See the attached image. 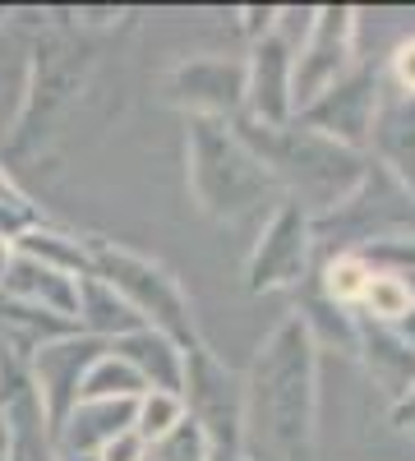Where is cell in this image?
I'll use <instances>...</instances> for the list:
<instances>
[{"label": "cell", "instance_id": "obj_1", "mask_svg": "<svg viewBox=\"0 0 415 461\" xmlns=\"http://www.w3.org/2000/svg\"><path fill=\"white\" fill-rule=\"evenodd\" d=\"M245 378L240 456L319 461V341L295 310L263 337Z\"/></svg>", "mask_w": 415, "mask_h": 461}, {"label": "cell", "instance_id": "obj_2", "mask_svg": "<svg viewBox=\"0 0 415 461\" xmlns=\"http://www.w3.org/2000/svg\"><path fill=\"white\" fill-rule=\"evenodd\" d=\"M231 125L258 152V162L268 167V176L282 189V199L300 203L310 221L342 208L360 189L365 171H369L365 152L342 148L337 139L300 125V121H291V125H249V121L236 115Z\"/></svg>", "mask_w": 415, "mask_h": 461}, {"label": "cell", "instance_id": "obj_3", "mask_svg": "<svg viewBox=\"0 0 415 461\" xmlns=\"http://www.w3.org/2000/svg\"><path fill=\"white\" fill-rule=\"evenodd\" d=\"M185 185L212 221H245L282 199L277 180L231 121L185 115Z\"/></svg>", "mask_w": 415, "mask_h": 461}, {"label": "cell", "instance_id": "obj_4", "mask_svg": "<svg viewBox=\"0 0 415 461\" xmlns=\"http://www.w3.org/2000/svg\"><path fill=\"white\" fill-rule=\"evenodd\" d=\"M88 273L102 277L111 291H116L130 310L143 319V328H153L171 341H180L190 351L199 337V323H194V304L185 295L180 277L162 258H148L130 245H116V240H102V236H88Z\"/></svg>", "mask_w": 415, "mask_h": 461}, {"label": "cell", "instance_id": "obj_5", "mask_svg": "<svg viewBox=\"0 0 415 461\" xmlns=\"http://www.w3.org/2000/svg\"><path fill=\"white\" fill-rule=\"evenodd\" d=\"M185 420H194L203 438L212 443V456L240 452V406H245V378L231 369L208 341H194L185 351V383H180Z\"/></svg>", "mask_w": 415, "mask_h": 461}, {"label": "cell", "instance_id": "obj_6", "mask_svg": "<svg viewBox=\"0 0 415 461\" xmlns=\"http://www.w3.org/2000/svg\"><path fill=\"white\" fill-rule=\"evenodd\" d=\"M314 267V221L305 208L277 199L258 226V240L245 258V291L273 295V291H300Z\"/></svg>", "mask_w": 415, "mask_h": 461}, {"label": "cell", "instance_id": "obj_7", "mask_svg": "<svg viewBox=\"0 0 415 461\" xmlns=\"http://www.w3.org/2000/svg\"><path fill=\"white\" fill-rule=\"evenodd\" d=\"M356 32H360V19H356L351 5H314V23H310L305 42L295 47V60H291V106H295V115L314 97H323L332 84H342L360 65Z\"/></svg>", "mask_w": 415, "mask_h": 461}, {"label": "cell", "instance_id": "obj_8", "mask_svg": "<svg viewBox=\"0 0 415 461\" xmlns=\"http://www.w3.org/2000/svg\"><path fill=\"white\" fill-rule=\"evenodd\" d=\"M162 93L185 115L236 121L245 111V60L236 56H190L162 74Z\"/></svg>", "mask_w": 415, "mask_h": 461}, {"label": "cell", "instance_id": "obj_9", "mask_svg": "<svg viewBox=\"0 0 415 461\" xmlns=\"http://www.w3.org/2000/svg\"><path fill=\"white\" fill-rule=\"evenodd\" d=\"M97 356H106V341L84 337L79 328L28 351V378L37 388V402H42V411H47L51 434H56L60 420L74 411V402H79V383H84V374H88V365Z\"/></svg>", "mask_w": 415, "mask_h": 461}, {"label": "cell", "instance_id": "obj_10", "mask_svg": "<svg viewBox=\"0 0 415 461\" xmlns=\"http://www.w3.org/2000/svg\"><path fill=\"white\" fill-rule=\"evenodd\" d=\"M379 88H383V69H374V65L360 60L342 84H332L323 97H314L305 111L295 115V121L319 130V134H328V139H337L342 148L365 152L374 106H379Z\"/></svg>", "mask_w": 415, "mask_h": 461}, {"label": "cell", "instance_id": "obj_11", "mask_svg": "<svg viewBox=\"0 0 415 461\" xmlns=\"http://www.w3.org/2000/svg\"><path fill=\"white\" fill-rule=\"evenodd\" d=\"M291 60H295V51L282 42L277 32L249 42L240 121H249V125H291L295 121V106H291Z\"/></svg>", "mask_w": 415, "mask_h": 461}, {"label": "cell", "instance_id": "obj_12", "mask_svg": "<svg viewBox=\"0 0 415 461\" xmlns=\"http://www.w3.org/2000/svg\"><path fill=\"white\" fill-rule=\"evenodd\" d=\"M365 158L415 194V97L397 93L388 79L379 88V106H374V121H369Z\"/></svg>", "mask_w": 415, "mask_h": 461}, {"label": "cell", "instance_id": "obj_13", "mask_svg": "<svg viewBox=\"0 0 415 461\" xmlns=\"http://www.w3.org/2000/svg\"><path fill=\"white\" fill-rule=\"evenodd\" d=\"M351 356H360V365L369 369V378L383 388V397L397 406L415 393V351L401 341V332L392 323H374L356 314V346Z\"/></svg>", "mask_w": 415, "mask_h": 461}, {"label": "cell", "instance_id": "obj_14", "mask_svg": "<svg viewBox=\"0 0 415 461\" xmlns=\"http://www.w3.org/2000/svg\"><path fill=\"white\" fill-rule=\"evenodd\" d=\"M130 429H134V402H74V411L51 434V452L97 456L106 443H116Z\"/></svg>", "mask_w": 415, "mask_h": 461}, {"label": "cell", "instance_id": "obj_15", "mask_svg": "<svg viewBox=\"0 0 415 461\" xmlns=\"http://www.w3.org/2000/svg\"><path fill=\"white\" fill-rule=\"evenodd\" d=\"M111 356H121L148 393H171L180 397V383H185V346L153 332V328H139L121 341H111Z\"/></svg>", "mask_w": 415, "mask_h": 461}, {"label": "cell", "instance_id": "obj_16", "mask_svg": "<svg viewBox=\"0 0 415 461\" xmlns=\"http://www.w3.org/2000/svg\"><path fill=\"white\" fill-rule=\"evenodd\" d=\"M0 291L74 323V295H79V277H65V273H56V267L37 263V258L14 254L10 267H5V277H0Z\"/></svg>", "mask_w": 415, "mask_h": 461}, {"label": "cell", "instance_id": "obj_17", "mask_svg": "<svg viewBox=\"0 0 415 461\" xmlns=\"http://www.w3.org/2000/svg\"><path fill=\"white\" fill-rule=\"evenodd\" d=\"M74 328H79L84 337H97V341L111 346V341L139 332L143 319L102 277L88 273V277H79V295H74Z\"/></svg>", "mask_w": 415, "mask_h": 461}, {"label": "cell", "instance_id": "obj_18", "mask_svg": "<svg viewBox=\"0 0 415 461\" xmlns=\"http://www.w3.org/2000/svg\"><path fill=\"white\" fill-rule=\"evenodd\" d=\"M28 74H32V37L14 28V19L0 28V139H14L19 115L28 102Z\"/></svg>", "mask_w": 415, "mask_h": 461}, {"label": "cell", "instance_id": "obj_19", "mask_svg": "<svg viewBox=\"0 0 415 461\" xmlns=\"http://www.w3.org/2000/svg\"><path fill=\"white\" fill-rule=\"evenodd\" d=\"M14 254L47 263V267H56V273H65V277H88V236L56 226L51 217L37 221L32 230H23V236L14 240Z\"/></svg>", "mask_w": 415, "mask_h": 461}, {"label": "cell", "instance_id": "obj_20", "mask_svg": "<svg viewBox=\"0 0 415 461\" xmlns=\"http://www.w3.org/2000/svg\"><path fill=\"white\" fill-rule=\"evenodd\" d=\"M369 277H374V263H369L360 249H337V254L323 258L319 277H314V291H319L328 304H337V310L356 314V310H360V295H365V286H369Z\"/></svg>", "mask_w": 415, "mask_h": 461}, {"label": "cell", "instance_id": "obj_21", "mask_svg": "<svg viewBox=\"0 0 415 461\" xmlns=\"http://www.w3.org/2000/svg\"><path fill=\"white\" fill-rule=\"evenodd\" d=\"M148 388L139 383V374L121 360V356H111V346H106V356H97L79 383V402H139Z\"/></svg>", "mask_w": 415, "mask_h": 461}, {"label": "cell", "instance_id": "obj_22", "mask_svg": "<svg viewBox=\"0 0 415 461\" xmlns=\"http://www.w3.org/2000/svg\"><path fill=\"white\" fill-rule=\"evenodd\" d=\"M410 286L401 273H392V267H374V277L360 295V319H374V323H397L406 310H410Z\"/></svg>", "mask_w": 415, "mask_h": 461}, {"label": "cell", "instance_id": "obj_23", "mask_svg": "<svg viewBox=\"0 0 415 461\" xmlns=\"http://www.w3.org/2000/svg\"><path fill=\"white\" fill-rule=\"evenodd\" d=\"M180 420H185V406H180V397H171V393H143V397L134 402V434L143 438V447L158 443L167 429H176Z\"/></svg>", "mask_w": 415, "mask_h": 461}, {"label": "cell", "instance_id": "obj_24", "mask_svg": "<svg viewBox=\"0 0 415 461\" xmlns=\"http://www.w3.org/2000/svg\"><path fill=\"white\" fill-rule=\"evenodd\" d=\"M143 461H212V443L194 420H180L176 429H167L158 443H148Z\"/></svg>", "mask_w": 415, "mask_h": 461}, {"label": "cell", "instance_id": "obj_25", "mask_svg": "<svg viewBox=\"0 0 415 461\" xmlns=\"http://www.w3.org/2000/svg\"><path fill=\"white\" fill-rule=\"evenodd\" d=\"M383 79L397 88V93H410L415 97V37H406V42L392 47L388 65H383Z\"/></svg>", "mask_w": 415, "mask_h": 461}, {"label": "cell", "instance_id": "obj_26", "mask_svg": "<svg viewBox=\"0 0 415 461\" xmlns=\"http://www.w3.org/2000/svg\"><path fill=\"white\" fill-rule=\"evenodd\" d=\"M143 452H148L143 438L130 429V434H121L116 443H106V447L97 452V461H143Z\"/></svg>", "mask_w": 415, "mask_h": 461}, {"label": "cell", "instance_id": "obj_27", "mask_svg": "<svg viewBox=\"0 0 415 461\" xmlns=\"http://www.w3.org/2000/svg\"><path fill=\"white\" fill-rule=\"evenodd\" d=\"M273 19H277V5H249L240 28H245L249 42H258V37H268V32H273Z\"/></svg>", "mask_w": 415, "mask_h": 461}, {"label": "cell", "instance_id": "obj_28", "mask_svg": "<svg viewBox=\"0 0 415 461\" xmlns=\"http://www.w3.org/2000/svg\"><path fill=\"white\" fill-rule=\"evenodd\" d=\"M392 425H397V429H415V393L392 406Z\"/></svg>", "mask_w": 415, "mask_h": 461}, {"label": "cell", "instance_id": "obj_29", "mask_svg": "<svg viewBox=\"0 0 415 461\" xmlns=\"http://www.w3.org/2000/svg\"><path fill=\"white\" fill-rule=\"evenodd\" d=\"M19 194H23L19 180L10 176V167H5V162H0V203H5V199H19Z\"/></svg>", "mask_w": 415, "mask_h": 461}, {"label": "cell", "instance_id": "obj_30", "mask_svg": "<svg viewBox=\"0 0 415 461\" xmlns=\"http://www.w3.org/2000/svg\"><path fill=\"white\" fill-rule=\"evenodd\" d=\"M392 328L401 332V341H406V346H410V351H415V304H410V310H406V314H401V319H397Z\"/></svg>", "mask_w": 415, "mask_h": 461}, {"label": "cell", "instance_id": "obj_31", "mask_svg": "<svg viewBox=\"0 0 415 461\" xmlns=\"http://www.w3.org/2000/svg\"><path fill=\"white\" fill-rule=\"evenodd\" d=\"M0 461H19L14 438H10V429H5V420H0Z\"/></svg>", "mask_w": 415, "mask_h": 461}, {"label": "cell", "instance_id": "obj_32", "mask_svg": "<svg viewBox=\"0 0 415 461\" xmlns=\"http://www.w3.org/2000/svg\"><path fill=\"white\" fill-rule=\"evenodd\" d=\"M51 461H97V456H84V452H51Z\"/></svg>", "mask_w": 415, "mask_h": 461}, {"label": "cell", "instance_id": "obj_33", "mask_svg": "<svg viewBox=\"0 0 415 461\" xmlns=\"http://www.w3.org/2000/svg\"><path fill=\"white\" fill-rule=\"evenodd\" d=\"M10 19H14V10H5V5H0V28H5Z\"/></svg>", "mask_w": 415, "mask_h": 461}, {"label": "cell", "instance_id": "obj_34", "mask_svg": "<svg viewBox=\"0 0 415 461\" xmlns=\"http://www.w3.org/2000/svg\"><path fill=\"white\" fill-rule=\"evenodd\" d=\"M406 277V286H410V300H415V273H401Z\"/></svg>", "mask_w": 415, "mask_h": 461}, {"label": "cell", "instance_id": "obj_35", "mask_svg": "<svg viewBox=\"0 0 415 461\" xmlns=\"http://www.w3.org/2000/svg\"><path fill=\"white\" fill-rule=\"evenodd\" d=\"M212 461H245V456H240V452H236V456H212Z\"/></svg>", "mask_w": 415, "mask_h": 461}]
</instances>
